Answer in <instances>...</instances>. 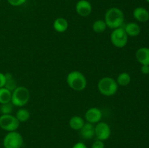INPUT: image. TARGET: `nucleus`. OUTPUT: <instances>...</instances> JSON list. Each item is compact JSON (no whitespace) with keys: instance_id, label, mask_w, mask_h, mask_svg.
<instances>
[{"instance_id":"nucleus-29","label":"nucleus","mask_w":149,"mask_h":148,"mask_svg":"<svg viewBox=\"0 0 149 148\" xmlns=\"http://www.w3.org/2000/svg\"><path fill=\"white\" fill-rule=\"evenodd\" d=\"M0 2H1V0H0Z\"/></svg>"},{"instance_id":"nucleus-2","label":"nucleus","mask_w":149,"mask_h":148,"mask_svg":"<svg viewBox=\"0 0 149 148\" xmlns=\"http://www.w3.org/2000/svg\"><path fill=\"white\" fill-rule=\"evenodd\" d=\"M67 85L76 91H81L87 87V81L85 75L81 72L74 71L70 72L66 77Z\"/></svg>"},{"instance_id":"nucleus-28","label":"nucleus","mask_w":149,"mask_h":148,"mask_svg":"<svg viewBox=\"0 0 149 148\" xmlns=\"http://www.w3.org/2000/svg\"><path fill=\"white\" fill-rule=\"evenodd\" d=\"M146 1L148 3H149V0H146Z\"/></svg>"},{"instance_id":"nucleus-27","label":"nucleus","mask_w":149,"mask_h":148,"mask_svg":"<svg viewBox=\"0 0 149 148\" xmlns=\"http://www.w3.org/2000/svg\"><path fill=\"white\" fill-rule=\"evenodd\" d=\"M72 148H87V145L84 143L81 142H79L77 143H76L74 146L72 147Z\"/></svg>"},{"instance_id":"nucleus-13","label":"nucleus","mask_w":149,"mask_h":148,"mask_svg":"<svg viewBox=\"0 0 149 148\" xmlns=\"http://www.w3.org/2000/svg\"><path fill=\"white\" fill-rule=\"evenodd\" d=\"M79 131L81 137L84 139L89 140L95 136V126L93 123L85 122L83 127Z\"/></svg>"},{"instance_id":"nucleus-10","label":"nucleus","mask_w":149,"mask_h":148,"mask_svg":"<svg viewBox=\"0 0 149 148\" xmlns=\"http://www.w3.org/2000/svg\"><path fill=\"white\" fill-rule=\"evenodd\" d=\"M102 117H103V113L100 109L95 107L89 108L86 111L85 115H84L86 121L93 123V124L99 123L101 120Z\"/></svg>"},{"instance_id":"nucleus-6","label":"nucleus","mask_w":149,"mask_h":148,"mask_svg":"<svg viewBox=\"0 0 149 148\" xmlns=\"http://www.w3.org/2000/svg\"><path fill=\"white\" fill-rule=\"evenodd\" d=\"M111 41L116 48L122 49L126 46L128 42V36L123 27L113 29L111 33Z\"/></svg>"},{"instance_id":"nucleus-30","label":"nucleus","mask_w":149,"mask_h":148,"mask_svg":"<svg viewBox=\"0 0 149 148\" xmlns=\"http://www.w3.org/2000/svg\"><path fill=\"white\" fill-rule=\"evenodd\" d=\"M148 75H149V74H148Z\"/></svg>"},{"instance_id":"nucleus-3","label":"nucleus","mask_w":149,"mask_h":148,"mask_svg":"<svg viewBox=\"0 0 149 148\" xmlns=\"http://www.w3.org/2000/svg\"><path fill=\"white\" fill-rule=\"evenodd\" d=\"M30 96L29 89L23 86H19L12 91L11 102L16 107H23L29 103Z\"/></svg>"},{"instance_id":"nucleus-8","label":"nucleus","mask_w":149,"mask_h":148,"mask_svg":"<svg viewBox=\"0 0 149 148\" xmlns=\"http://www.w3.org/2000/svg\"><path fill=\"white\" fill-rule=\"evenodd\" d=\"M111 129L107 123L100 121L95 126V136L96 139L101 141H106L111 136Z\"/></svg>"},{"instance_id":"nucleus-17","label":"nucleus","mask_w":149,"mask_h":148,"mask_svg":"<svg viewBox=\"0 0 149 148\" xmlns=\"http://www.w3.org/2000/svg\"><path fill=\"white\" fill-rule=\"evenodd\" d=\"M116 83H117L118 86H127L129 85L131 82V76L128 73L123 72L121 73L118 75L117 78H116Z\"/></svg>"},{"instance_id":"nucleus-20","label":"nucleus","mask_w":149,"mask_h":148,"mask_svg":"<svg viewBox=\"0 0 149 148\" xmlns=\"http://www.w3.org/2000/svg\"><path fill=\"white\" fill-rule=\"evenodd\" d=\"M107 28V25L105 20H101V19L95 20L93 24V30L96 33H103Z\"/></svg>"},{"instance_id":"nucleus-9","label":"nucleus","mask_w":149,"mask_h":148,"mask_svg":"<svg viewBox=\"0 0 149 148\" xmlns=\"http://www.w3.org/2000/svg\"><path fill=\"white\" fill-rule=\"evenodd\" d=\"M76 12L81 17H88L93 11L92 4L87 0H79L76 4Z\"/></svg>"},{"instance_id":"nucleus-24","label":"nucleus","mask_w":149,"mask_h":148,"mask_svg":"<svg viewBox=\"0 0 149 148\" xmlns=\"http://www.w3.org/2000/svg\"><path fill=\"white\" fill-rule=\"evenodd\" d=\"M92 148H105V144L103 141L96 139L92 145Z\"/></svg>"},{"instance_id":"nucleus-5","label":"nucleus","mask_w":149,"mask_h":148,"mask_svg":"<svg viewBox=\"0 0 149 148\" xmlns=\"http://www.w3.org/2000/svg\"><path fill=\"white\" fill-rule=\"evenodd\" d=\"M23 145V136L17 131L8 132L3 139L4 148H21Z\"/></svg>"},{"instance_id":"nucleus-1","label":"nucleus","mask_w":149,"mask_h":148,"mask_svg":"<svg viewBox=\"0 0 149 148\" xmlns=\"http://www.w3.org/2000/svg\"><path fill=\"white\" fill-rule=\"evenodd\" d=\"M104 20L107 27L113 30L122 27L125 22V15L121 9L118 7H111L105 14Z\"/></svg>"},{"instance_id":"nucleus-7","label":"nucleus","mask_w":149,"mask_h":148,"mask_svg":"<svg viewBox=\"0 0 149 148\" xmlns=\"http://www.w3.org/2000/svg\"><path fill=\"white\" fill-rule=\"evenodd\" d=\"M20 123L15 115L12 114L1 115L0 116V127L6 131L10 132L17 131Z\"/></svg>"},{"instance_id":"nucleus-18","label":"nucleus","mask_w":149,"mask_h":148,"mask_svg":"<svg viewBox=\"0 0 149 148\" xmlns=\"http://www.w3.org/2000/svg\"><path fill=\"white\" fill-rule=\"evenodd\" d=\"M16 118L20 123H25L30 118V112L26 108H20L16 112Z\"/></svg>"},{"instance_id":"nucleus-11","label":"nucleus","mask_w":149,"mask_h":148,"mask_svg":"<svg viewBox=\"0 0 149 148\" xmlns=\"http://www.w3.org/2000/svg\"><path fill=\"white\" fill-rule=\"evenodd\" d=\"M135 57L141 65H149V48H139L135 53Z\"/></svg>"},{"instance_id":"nucleus-21","label":"nucleus","mask_w":149,"mask_h":148,"mask_svg":"<svg viewBox=\"0 0 149 148\" xmlns=\"http://www.w3.org/2000/svg\"><path fill=\"white\" fill-rule=\"evenodd\" d=\"M5 75V78H6V82H5V85H4V87L7 88V89L10 90V91H13L16 87L17 86L16 85V82L15 81L13 78V75L11 73H7L4 74Z\"/></svg>"},{"instance_id":"nucleus-4","label":"nucleus","mask_w":149,"mask_h":148,"mask_svg":"<svg viewBox=\"0 0 149 148\" xmlns=\"http://www.w3.org/2000/svg\"><path fill=\"white\" fill-rule=\"evenodd\" d=\"M116 81L111 77H103L100 78L97 83V89L101 94L106 97L113 96L118 91Z\"/></svg>"},{"instance_id":"nucleus-22","label":"nucleus","mask_w":149,"mask_h":148,"mask_svg":"<svg viewBox=\"0 0 149 148\" xmlns=\"http://www.w3.org/2000/svg\"><path fill=\"white\" fill-rule=\"evenodd\" d=\"M13 109H14V105L12 104V102L1 104L0 105V113H1V115L12 114Z\"/></svg>"},{"instance_id":"nucleus-12","label":"nucleus","mask_w":149,"mask_h":148,"mask_svg":"<svg viewBox=\"0 0 149 148\" xmlns=\"http://www.w3.org/2000/svg\"><path fill=\"white\" fill-rule=\"evenodd\" d=\"M133 17L137 21L146 23L149 20V12L145 7H138L133 10Z\"/></svg>"},{"instance_id":"nucleus-15","label":"nucleus","mask_w":149,"mask_h":148,"mask_svg":"<svg viewBox=\"0 0 149 148\" xmlns=\"http://www.w3.org/2000/svg\"><path fill=\"white\" fill-rule=\"evenodd\" d=\"M124 29H125L127 36H132V37L138 36L141 31V26L137 23H134V22L127 23L125 27H124Z\"/></svg>"},{"instance_id":"nucleus-16","label":"nucleus","mask_w":149,"mask_h":148,"mask_svg":"<svg viewBox=\"0 0 149 148\" xmlns=\"http://www.w3.org/2000/svg\"><path fill=\"white\" fill-rule=\"evenodd\" d=\"M85 123L84 118L79 115H74L69 120V126L73 130L79 131Z\"/></svg>"},{"instance_id":"nucleus-19","label":"nucleus","mask_w":149,"mask_h":148,"mask_svg":"<svg viewBox=\"0 0 149 148\" xmlns=\"http://www.w3.org/2000/svg\"><path fill=\"white\" fill-rule=\"evenodd\" d=\"M12 91L5 87L0 89V104L11 102Z\"/></svg>"},{"instance_id":"nucleus-25","label":"nucleus","mask_w":149,"mask_h":148,"mask_svg":"<svg viewBox=\"0 0 149 148\" xmlns=\"http://www.w3.org/2000/svg\"><path fill=\"white\" fill-rule=\"evenodd\" d=\"M5 82H6L5 75H4V73H0V89L2 88V87H4Z\"/></svg>"},{"instance_id":"nucleus-23","label":"nucleus","mask_w":149,"mask_h":148,"mask_svg":"<svg viewBox=\"0 0 149 148\" xmlns=\"http://www.w3.org/2000/svg\"><path fill=\"white\" fill-rule=\"evenodd\" d=\"M27 0H7V2L13 7H20L26 2Z\"/></svg>"},{"instance_id":"nucleus-14","label":"nucleus","mask_w":149,"mask_h":148,"mask_svg":"<svg viewBox=\"0 0 149 148\" xmlns=\"http://www.w3.org/2000/svg\"><path fill=\"white\" fill-rule=\"evenodd\" d=\"M68 22L64 17H58L53 22L54 30L58 33H64L68 28Z\"/></svg>"},{"instance_id":"nucleus-26","label":"nucleus","mask_w":149,"mask_h":148,"mask_svg":"<svg viewBox=\"0 0 149 148\" xmlns=\"http://www.w3.org/2000/svg\"><path fill=\"white\" fill-rule=\"evenodd\" d=\"M141 73L144 75H147L149 74V65H142L141 68Z\"/></svg>"}]
</instances>
